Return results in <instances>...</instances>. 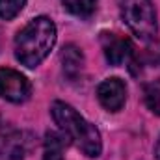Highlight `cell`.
I'll use <instances>...</instances> for the list:
<instances>
[{
  "label": "cell",
  "instance_id": "cell-1",
  "mask_svg": "<svg viewBox=\"0 0 160 160\" xmlns=\"http://www.w3.org/2000/svg\"><path fill=\"white\" fill-rule=\"evenodd\" d=\"M56 38V24L52 19L36 17L15 36V58L21 65L34 69L48 56Z\"/></svg>",
  "mask_w": 160,
  "mask_h": 160
},
{
  "label": "cell",
  "instance_id": "cell-2",
  "mask_svg": "<svg viewBox=\"0 0 160 160\" xmlns=\"http://www.w3.org/2000/svg\"><path fill=\"white\" fill-rule=\"evenodd\" d=\"M50 114L56 121V125L60 127V130L67 136V140L73 142L86 157L97 158L101 155L102 140H101L99 128L84 119L71 104L54 101L50 106Z\"/></svg>",
  "mask_w": 160,
  "mask_h": 160
},
{
  "label": "cell",
  "instance_id": "cell-3",
  "mask_svg": "<svg viewBox=\"0 0 160 160\" xmlns=\"http://www.w3.org/2000/svg\"><path fill=\"white\" fill-rule=\"evenodd\" d=\"M121 17L140 41H153L158 34V21L153 0H121Z\"/></svg>",
  "mask_w": 160,
  "mask_h": 160
},
{
  "label": "cell",
  "instance_id": "cell-4",
  "mask_svg": "<svg viewBox=\"0 0 160 160\" xmlns=\"http://www.w3.org/2000/svg\"><path fill=\"white\" fill-rule=\"evenodd\" d=\"M30 95H32V84L22 73L9 67L0 69V99L21 104L28 101Z\"/></svg>",
  "mask_w": 160,
  "mask_h": 160
},
{
  "label": "cell",
  "instance_id": "cell-5",
  "mask_svg": "<svg viewBox=\"0 0 160 160\" xmlns=\"http://www.w3.org/2000/svg\"><path fill=\"white\" fill-rule=\"evenodd\" d=\"M32 149V136L22 130H4L0 134V160H22Z\"/></svg>",
  "mask_w": 160,
  "mask_h": 160
},
{
  "label": "cell",
  "instance_id": "cell-6",
  "mask_svg": "<svg viewBox=\"0 0 160 160\" xmlns=\"http://www.w3.org/2000/svg\"><path fill=\"white\" fill-rule=\"evenodd\" d=\"M97 99L108 112H119L127 101V86L118 77L102 80L97 88Z\"/></svg>",
  "mask_w": 160,
  "mask_h": 160
},
{
  "label": "cell",
  "instance_id": "cell-7",
  "mask_svg": "<svg viewBox=\"0 0 160 160\" xmlns=\"http://www.w3.org/2000/svg\"><path fill=\"white\" fill-rule=\"evenodd\" d=\"M102 50L110 65H123V63H132L134 58V48L132 43L127 38H121L118 34H108L104 32L101 36Z\"/></svg>",
  "mask_w": 160,
  "mask_h": 160
},
{
  "label": "cell",
  "instance_id": "cell-8",
  "mask_svg": "<svg viewBox=\"0 0 160 160\" xmlns=\"http://www.w3.org/2000/svg\"><path fill=\"white\" fill-rule=\"evenodd\" d=\"M60 62H62V69L65 73L67 78H77L78 73L82 71L84 65V54L77 45H65L62 54H60Z\"/></svg>",
  "mask_w": 160,
  "mask_h": 160
},
{
  "label": "cell",
  "instance_id": "cell-9",
  "mask_svg": "<svg viewBox=\"0 0 160 160\" xmlns=\"http://www.w3.org/2000/svg\"><path fill=\"white\" fill-rule=\"evenodd\" d=\"M67 145V136L63 132L48 130L43 143V160H63V149Z\"/></svg>",
  "mask_w": 160,
  "mask_h": 160
},
{
  "label": "cell",
  "instance_id": "cell-10",
  "mask_svg": "<svg viewBox=\"0 0 160 160\" xmlns=\"http://www.w3.org/2000/svg\"><path fill=\"white\" fill-rule=\"evenodd\" d=\"M62 4L77 17H89L97 8V0H62Z\"/></svg>",
  "mask_w": 160,
  "mask_h": 160
},
{
  "label": "cell",
  "instance_id": "cell-11",
  "mask_svg": "<svg viewBox=\"0 0 160 160\" xmlns=\"http://www.w3.org/2000/svg\"><path fill=\"white\" fill-rule=\"evenodd\" d=\"M145 104L147 108L155 114V116H160V78L153 80L145 86Z\"/></svg>",
  "mask_w": 160,
  "mask_h": 160
},
{
  "label": "cell",
  "instance_id": "cell-12",
  "mask_svg": "<svg viewBox=\"0 0 160 160\" xmlns=\"http://www.w3.org/2000/svg\"><path fill=\"white\" fill-rule=\"evenodd\" d=\"M24 4H26V0H0V19H4V21L15 19L22 11Z\"/></svg>",
  "mask_w": 160,
  "mask_h": 160
},
{
  "label": "cell",
  "instance_id": "cell-13",
  "mask_svg": "<svg viewBox=\"0 0 160 160\" xmlns=\"http://www.w3.org/2000/svg\"><path fill=\"white\" fill-rule=\"evenodd\" d=\"M155 157L160 160V138H158V142H157V145H155Z\"/></svg>",
  "mask_w": 160,
  "mask_h": 160
}]
</instances>
